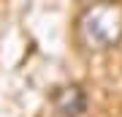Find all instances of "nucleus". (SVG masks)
Masks as SVG:
<instances>
[{
    "label": "nucleus",
    "mask_w": 122,
    "mask_h": 117,
    "mask_svg": "<svg viewBox=\"0 0 122 117\" xmlns=\"http://www.w3.org/2000/svg\"><path fill=\"white\" fill-rule=\"evenodd\" d=\"M49 101L60 117H84L90 109V95L79 82H65V84L52 87Z\"/></svg>",
    "instance_id": "f03ea898"
},
{
    "label": "nucleus",
    "mask_w": 122,
    "mask_h": 117,
    "mask_svg": "<svg viewBox=\"0 0 122 117\" xmlns=\"http://www.w3.org/2000/svg\"><path fill=\"white\" fill-rule=\"evenodd\" d=\"M76 44L84 52L100 55L122 44V0H95L84 6L73 22Z\"/></svg>",
    "instance_id": "f257e3e1"
}]
</instances>
